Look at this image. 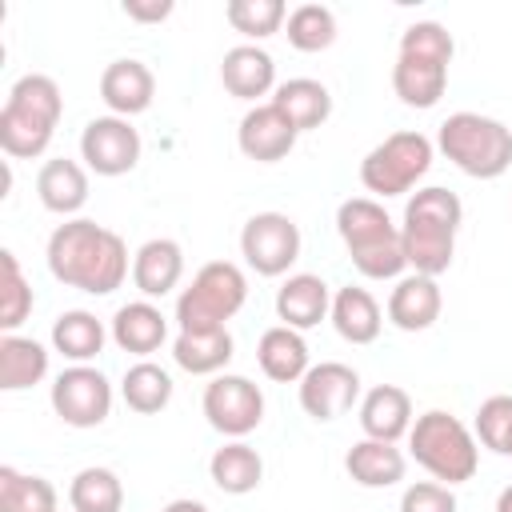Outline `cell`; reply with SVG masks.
<instances>
[{
	"instance_id": "obj_11",
	"label": "cell",
	"mask_w": 512,
	"mask_h": 512,
	"mask_svg": "<svg viewBox=\"0 0 512 512\" xmlns=\"http://www.w3.org/2000/svg\"><path fill=\"white\" fill-rule=\"evenodd\" d=\"M356 392H360V376H356L348 364H336V360L308 368L304 380H300V404H304V412L316 416V420H336V416H344V412L352 408Z\"/></svg>"
},
{
	"instance_id": "obj_14",
	"label": "cell",
	"mask_w": 512,
	"mask_h": 512,
	"mask_svg": "<svg viewBox=\"0 0 512 512\" xmlns=\"http://www.w3.org/2000/svg\"><path fill=\"white\" fill-rule=\"evenodd\" d=\"M152 92H156V80L152 72L140 64V60H112L100 76V96L112 112H144L152 104Z\"/></svg>"
},
{
	"instance_id": "obj_40",
	"label": "cell",
	"mask_w": 512,
	"mask_h": 512,
	"mask_svg": "<svg viewBox=\"0 0 512 512\" xmlns=\"http://www.w3.org/2000/svg\"><path fill=\"white\" fill-rule=\"evenodd\" d=\"M400 56H420V60H436V64L448 68V60H452V36L440 24H432V20L412 24L404 32V40H400Z\"/></svg>"
},
{
	"instance_id": "obj_23",
	"label": "cell",
	"mask_w": 512,
	"mask_h": 512,
	"mask_svg": "<svg viewBox=\"0 0 512 512\" xmlns=\"http://www.w3.org/2000/svg\"><path fill=\"white\" fill-rule=\"evenodd\" d=\"M256 360H260L268 380H280V384L304 380V372H308V344L296 336V328H268L260 336Z\"/></svg>"
},
{
	"instance_id": "obj_37",
	"label": "cell",
	"mask_w": 512,
	"mask_h": 512,
	"mask_svg": "<svg viewBox=\"0 0 512 512\" xmlns=\"http://www.w3.org/2000/svg\"><path fill=\"white\" fill-rule=\"evenodd\" d=\"M228 24L244 36H272L284 20V4L280 0H228Z\"/></svg>"
},
{
	"instance_id": "obj_36",
	"label": "cell",
	"mask_w": 512,
	"mask_h": 512,
	"mask_svg": "<svg viewBox=\"0 0 512 512\" xmlns=\"http://www.w3.org/2000/svg\"><path fill=\"white\" fill-rule=\"evenodd\" d=\"M348 252H352V264H356L364 276H372V280H388V276H396V272L408 264L400 232L376 236V240H368V244H356V248H348Z\"/></svg>"
},
{
	"instance_id": "obj_12",
	"label": "cell",
	"mask_w": 512,
	"mask_h": 512,
	"mask_svg": "<svg viewBox=\"0 0 512 512\" xmlns=\"http://www.w3.org/2000/svg\"><path fill=\"white\" fill-rule=\"evenodd\" d=\"M400 240H404L408 264H412L420 276H440V272L452 264V244H456V228H452V224H440V220L408 216V212H404Z\"/></svg>"
},
{
	"instance_id": "obj_2",
	"label": "cell",
	"mask_w": 512,
	"mask_h": 512,
	"mask_svg": "<svg viewBox=\"0 0 512 512\" xmlns=\"http://www.w3.org/2000/svg\"><path fill=\"white\" fill-rule=\"evenodd\" d=\"M60 120V88L48 76H20L0 112V148L8 156H40Z\"/></svg>"
},
{
	"instance_id": "obj_18",
	"label": "cell",
	"mask_w": 512,
	"mask_h": 512,
	"mask_svg": "<svg viewBox=\"0 0 512 512\" xmlns=\"http://www.w3.org/2000/svg\"><path fill=\"white\" fill-rule=\"evenodd\" d=\"M344 468L364 488H388V484L404 480V456L388 440H360V444H352L348 456H344Z\"/></svg>"
},
{
	"instance_id": "obj_34",
	"label": "cell",
	"mask_w": 512,
	"mask_h": 512,
	"mask_svg": "<svg viewBox=\"0 0 512 512\" xmlns=\"http://www.w3.org/2000/svg\"><path fill=\"white\" fill-rule=\"evenodd\" d=\"M336 228H340V236H344L348 248L396 232L392 220H388V212L380 204H372V200H344L340 212H336Z\"/></svg>"
},
{
	"instance_id": "obj_25",
	"label": "cell",
	"mask_w": 512,
	"mask_h": 512,
	"mask_svg": "<svg viewBox=\"0 0 512 512\" xmlns=\"http://www.w3.org/2000/svg\"><path fill=\"white\" fill-rule=\"evenodd\" d=\"M332 324L352 344H372L380 336V308L364 288H340L332 300Z\"/></svg>"
},
{
	"instance_id": "obj_1",
	"label": "cell",
	"mask_w": 512,
	"mask_h": 512,
	"mask_svg": "<svg viewBox=\"0 0 512 512\" xmlns=\"http://www.w3.org/2000/svg\"><path fill=\"white\" fill-rule=\"evenodd\" d=\"M48 268L68 288L108 296L112 288H120L128 272V252L116 232L92 220H68L48 240Z\"/></svg>"
},
{
	"instance_id": "obj_17",
	"label": "cell",
	"mask_w": 512,
	"mask_h": 512,
	"mask_svg": "<svg viewBox=\"0 0 512 512\" xmlns=\"http://www.w3.org/2000/svg\"><path fill=\"white\" fill-rule=\"evenodd\" d=\"M272 76H276V64H272V56H268L264 48L244 44V48L224 52L220 80H224V88H228L232 96L256 100V96H264V92L272 88Z\"/></svg>"
},
{
	"instance_id": "obj_5",
	"label": "cell",
	"mask_w": 512,
	"mask_h": 512,
	"mask_svg": "<svg viewBox=\"0 0 512 512\" xmlns=\"http://www.w3.org/2000/svg\"><path fill=\"white\" fill-rule=\"evenodd\" d=\"M412 456L436 480L460 484L476 472V440L472 432L448 412H424L412 428Z\"/></svg>"
},
{
	"instance_id": "obj_4",
	"label": "cell",
	"mask_w": 512,
	"mask_h": 512,
	"mask_svg": "<svg viewBox=\"0 0 512 512\" xmlns=\"http://www.w3.org/2000/svg\"><path fill=\"white\" fill-rule=\"evenodd\" d=\"M244 272L228 260H212L196 272L192 288L176 300V320H180V332H216L224 328V320L232 312H240L244 304Z\"/></svg>"
},
{
	"instance_id": "obj_13",
	"label": "cell",
	"mask_w": 512,
	"mask_h": 512,
	"mask_svg": "<svg viewBox=\"0 0 512 512\" xmlns=\"http://www.w3.org/2000/svg\"><path fill=\"white\" fill-rule=\"evenodd\" d=\"M292 144H296V128L276 104H260L240 120V152L260 164L284 160L292 152Z\"/></svg>"
},
{
	"instance_id": "obj_7",
	"label": "cell",
	"mask_w": 512,
	"mask_h": 512,
	"mask_svg": "<svg viewBox=\"0 0 512 512\" xmlns=\"http://www.w3.org/2000/svg\"><path fill=\"white\" fill-rule=\"evenodd\" d=\"M240 252L260 276H280L300 256V228L280 212H256L240 232Z\"/></svg>"
},
{
	"instance_id": "obj_3",
	"label": "cell",
	"mask_w": 512,
	"mask_h": 512,
	"mask_svg": "<svg viewBox=\"0 0 512 512\" xmlns=\"http://www.w3.org/2000/svg\"><path fill=\"white\" fill-rule=\"evenodd\" d=\"M440 148L460 172L480 180H492L512 164V132L500 120H488L480 112L448 116L440 124Z\"/></svg>"
},
{
	"instance_id": "obj_20",
	"label": "cell",
	"mask_w": 512,
	"mask_h": 512,
	"mask_svg": "<svg viewBox=\"0 0 512 512\" xmlns=\"http://www.w3.org/2000/svg\"><path fill=\"white\" fill-rule=\"evenodd\" d=\"M276 312L284 320V328H312L324 320L328 312V284L320 276H292L280 292H276Z\"/></svg>"
},
{
	"instance_id": "obj_24",
	"label": "cell",
	"mask_w": 512,
	"mask_h": 512,
	"mask_svg": "<svg viewBox=\"0 0 512 512\" xmlns=\"http://www.w3.org/2000/svg\"><path fill=\"white\" fill-rule=\"evenodd\" d=\"M272 104L292 120L296 132H308V128H320L332 112V96L320 80H288L276 88Z\"/></svg>"
},
{
	"instance_id": "obj_39",
	"label": "cell",
	"mask_w": 512,
	"mask_h": 512,
	"mask_svg": "<svg viewBox=\"0 0 512 512\" xmlns=\"http://www.w3.org/2000/svg\"><path fill=\"white\" fill-rule=\"evenodd\" d=\"M476 432H480L484 448L508 456V444H512V396H492V400H484L480 412H476Z\"/></svg>"
},
{
	"instance_id": "obj_30",
	"label": "cell",
	"mask_w": 512,
	"mask_h": 512,
	"mask_svg": "<svg viewBox=\"0 0 512 512\" xmlns=\"http://www.w3.org/2000/svg\"><path fill=\"white\" fill-rule=\"evenodd\" d=\"M0 512H56V488L40 476L0 468Z\"/></svg>"
},
{
	"instance_id": "obj_41",
	"label": "cell",
	"mask_w": 512,
	"mask_h": 512,
	"mask_svg": "<svg viewBox=\"0 0 512 512\" xmlns=\"http://www.w3.org/2000/svg\"><path fill=\"white\" fill-rule=\"evenodd\" d=\"M404 212L408 216H428V220H440V224H452V228H460V216H464L456 192H448V188H424V192H416Z\"/></svg>"
},
{
	"instance_id": "obj_22",
	"label": "cell",
	"mask_w": 512,
	"mask_h": 512,
	"mask_svg": "<svg viewBox=\"0 0 512 512\" xmlns=\"http://www.w3.org/2000/svg\"><path fill=\"white\" fill-rule=\"evenodd\" d=\"M180 272H184V256H180V248L172 240H148L136 252V260H132V280H136V288L144 296L172 292L176 280H180Z\"/></svg>"
},
{
	"instance_id": "obj_28",
	"label": "cell",
	"mask_w": 512,
	"mask_h": 512,
	"mask_svg": "<svg viewBox=\"0 0 512 512\" xmlns=\"http://www.w3.org/2000/svg\"><path fill=\"white\" fill-rule=\"evenodd\" d=\"M208 468H212V484L220 492H232V496L252 492L260 484V476H264V460L248 444H224V448H216V456H212Z\"/></svg>"
},
{
	"instance_id": "obj_46",
	"label": "cell",
	"mask_w": 512,
	"mask_h": 512,
	"mask_svg": "<svg viewBox=\"0 0 512 512\" xmlns=\"http://www.w3.org/2000/svg\"><path fill=\"white\" fill-rule=\"evenodd\" d=\"M508 456H512V444H508Z\"/></svg>"
},
{
	"instance_id": "obj_33",
	"label": "cell",
	"mask_w": 512,
	"mask_h": 512,
	"mask_svg": "<svg viewBox=\"0 0 512 512\" xmlns=\"http://www.w3.org/2000/svg\"><path fill=\"white\" fill-rule=\"evenodd\" d=\"M68 500H72L76 512H120L124 488H120L116 472H108V468H84V472H76V480L68 488Z\"/></svg>"
},
{
	"instance_id": "obj_16",
	"label": "cell",
	"mask_w": 512,
	"mask_h": 512,
	"mask_svg": "<svg viewBox=\"0 0 512 512\" xmlns=\"http://www.w3.org/2000/svg\"><path fill=\"white\" fill-rule=\"evenodd\" d=\"M360 424H364L368 440H388L392 444L412 424V400H408V392L396 388V384L372 388L364 396V404H360Z\"/></svg>"
},
{
	"instance_id": "obj_35",
	"label": "cell",
	"mask_w": 512,
	"mask_h": 512,
	"mask_svg": "<svg viewBox=\"0 0 512 512\" xmlns=\"http://www.w3.org/2000/svg\"><path fill=\"white\" fill-rule=\"evenodd\" d=\"M288 40L300 52H320L336 40V16L324 4H300L288 16Z\"/></svg>"
},
{
	"instance_id": "obj_29",
	"label": "cell",
	"mask_w": 512,
	"mask_h": 512,
	"mask_svg": "<svg viewBox=\"0 0 512 512\" xmlns=\"http://www.w3.org/2000/svg\"><path fill=\"white\" fill-rule=\"evenodd\" d=\"M172 356L184 372L204 376V372H216L232 360V336L224 328H216V332H180Z\"/></svg>"
},
{
	"instance_id": "obj_44",
	"label": "cell",
	"mask_w": 512,
	"mask_h": 512,
	"mask_svg": "<svg viewBox=\"0 0 512 512\" xmlns=\"http://www.w3.org/2000/svg\"><path fill=\"white\" fill-rule=\"evenodd\" d=\"M164 512H208V508H204L200 500H172Z\"/></svg>"
},
{
	"instance_id": "obj_45",
	"label": "cell",
	"mask_w": 512,
	"mask_h": 512,
	"mask_svg": "<svg viewBox=\"0 0 512 512\" xmlns=\"http://www.w3.org/2000/svg\"><path fill=\"white\" fill-rule=\"evenodd\" d=\"M496 512H512V488H504V492H500V500H496Z\"/></svg>"
},
{
	"instance_id": "obj_21",
	"label": "cell",
	"mask_w": 512,
	"mask_h": 512,
	"mask_svg": "<svg viewBox=\"0 0 512 512\" xmlns=\"http://www.w3.org/2000/svg\"><path fill=\"white\" fill-rule=\"evenodd\" d=\"M448 84V68L436 60H420V56H400L392 68V88L404 104L412 108H432L444 96Z\"/></svg>"
},
{
	"instance_id": "obj_10",
	"label": "cell",
	"mask_w": 512,
	"mask_h": 512,
	"mask_svg": "<svg viewBox=\"0 0 512 512\" xmlns=\"http://www.w3.org/2000/svg\"><path fill=\"white\" fill-rule=\"evenodd\" d=\"M80 152L88 160L92 172L100 176H120L140 160V136L128 120L120 116H96L84 136H80Z\"/></svg>"
},
{
	"instance_id": "obj_42",
	"label": "cell",
	"mask_w": 512,
	"mask_h": 512,
	"mask_svg": "<svg viewBox=\"0 0 512 512\" xmlns=\"http://www.w3.org/2000/svg\"><path fill=\"white\" fill-rule=\"evenodd\" d=\"M400 512H456V496L440 484H412L400 500Z\"/></svg>"
},
{
	"instance_id": "obj_27",
	"label": "cell",
	"mask_w": 512,
	"mask_h": 512,
	"mask_svg": "<svg viewBox=\"0 0 512 512\" xmlns=\"http://www.w3.org/2000/svg\"><path fill=\"white\" fill-rule=\"evenodd\" d=\"M44 372H48V352L36 340H24V336L0 340V388L4 392L32 388Z\"/></svg>"
},
{
	"instance_id": "obj_8",
	"label": "cell",
	"mask_w": 512,
	"mask_h": 512,
	"mask_svg": "<svg viewBox=\"0 0 512 512\" xmlns=\"http://www.w3.org/2000/svg\"><path fill=\"white\" fill-rule=\"evenodd\" d=\"M52 408L72 428H96L112 408V388L96 368H68L52 384Z\"/></svg>"
},
{
	"instance_id": "obj_31",
	"label": "cell",
	"mask_w": 512,
	"mask_h": 512,
	"mask_svg": "<svg viewBox=\"0 0 512 512\" xmlns=\"http://www.w3.org/2000/svg\"><path fill=\"white\" fill-rule=\"evenodd\" d=\"M52 344L68 360H92L104 348V328L92 312H64L52 324Z\"/></svg>"
},
{
	"instance_id": "obj_38",
	"label": "cell",
	"mask_w": 512,
	"mask_h": 512,
	"mask_svg": "<svg viewBox=\"0 0 512 512\" xmlns=\"http://www.w3.org/2000/svg\"><path fill=\"white\" fill-rule=\"evenodd\" d=\"M0 288H4L0 324H4V328H16V324L24 320V312L32 308V288L24 284V276H20L16 256H12V252H0Z\"/></svg>"
},
{
	"instance_id": "obj_32",
	"label": "cell",
	"mask_w": 512,
	"mask_h": 512,
	"mask_svg": "<svg viewBox=\"0 0 512 512\" xmlns=\"http://www.w3.org/2000/svg\"><path fill=\"white\" fill-rule=\"evenodd\" d=\"M124 400H128L132 412L152 416V412H160L172 400V376L164 368L148 364V360L144 364H132L124 372Z\"/></svg>"
},
{
	"instance_id": "obj_19",
	"label": "cell",
	"mask_w": 512,
	"mask_h": 512,
	"mask_svg": "<svg viewBox=\"0 0 512 512\" xmlns=\"http://www.w3.org/2000/svg\"><path fill=\"white\" fill-rule=\"evenodd\" d=\"M36 192H40V204L48 208V212H60V216H68V212H76L84 200H88V176H84V168L76 164V160H48L44 168H40V176H36Z\"/></svg>"
},
{
	"instance_id": "obj_43",
	"label": "cell",
	"mask_w": 512,
	"mask_h": 512,
	"mask_svg": "<svg viewBox=\"0 0 512 512\" xmlns=\"http://www.w3.org/2000/svg\"><path fill=\"white\" fill-rule=\"evenodd\" d=\"M124 12H128L132 20H164V16L172 12V0H152V4H144V0H124Z\"/></svg>"
},
{
	"instance_id": "obj_15",
	"label": "cell",
	"mask_w": 512,
	"mask_h": 512,
	"mask_svg": "<svg viewBox=\"0 0 512 512\" xmlns=\"http://www.w3.org/2000/svg\"><path fill=\"white\" fill-rule=\"evenodd\" d=\"M440 316V288L432 276H408L388 296V320L404 332H424Z\"/></svg>"
},
{
	"instance_id": "obj_26",
	"label": "cell",
	"mask_w": 512,
	"mask_h": 512,
	"mask_svg": "<svg viewBox=\"0 0 512 512\" xmlns=\"http://www.w3.org/2000/svg\"><path fill=\"white\" fill-rule=\"evenodd\" d=\"M164 316H160V308H152V304H124L120 312H116V320H112V336H116V344L124 348V352H136V356H148V352H156L160 344H164Z\"/></svg>"
},
{
	"instance_id": "obj_6",
	"label": "cell",
	"mask_w": 512,
	"mask_h": 512,
	"mask_svg": "<svg viewBox=\"0 0 512 512\" xmlns=\"http://www.w3.org/2000/svg\"><path fill=\"white\" fill-rule=\"evenodd\" d=\"M432 164V144L420 132H392L384 144H376L364 164H360V180L368 192L380 196H400L408 192Z\"/></svg>"
},
{
	"instance_id": "obj_9",
	"label": "cell",
	"mask_w": 512,
	"mask_h": 512,
	"mask_svg": "<svg viewBox=\"0 0 512 512\" xmlns=\"http://www.w3.org/2000/svg\"><path fill=\"white\" fill-rule=\"evenodd\" d=\"M204 416L224 436H244L264 416V396L248 376H220L204 388Z\"/></svg>"
}]
</instances>
